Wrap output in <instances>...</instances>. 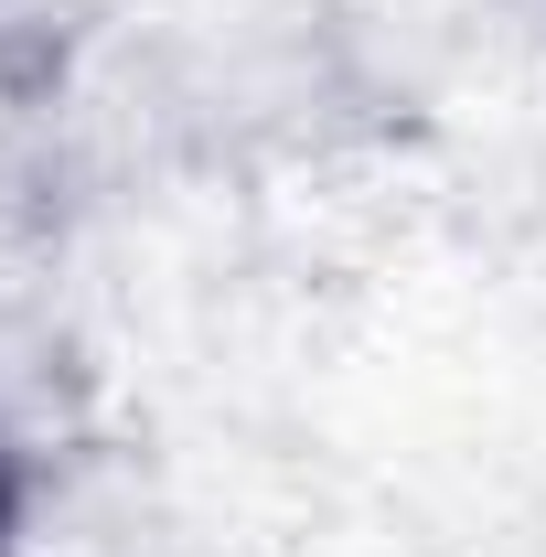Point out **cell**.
<instances>
[{
  "mask_svg": "<svg viewBox=\"0 0 546 557\" xmlns=\"http://www.w3.org/2000/svg\"><path fill=\"white\" fill-rule=\"evenodd\" d=\"M44 65V0H0V75Z\"/></svg>",
  "mask_w": 546,
  "mask_h": 557,
  "instance_id": "obj_1",
  "label": "cell"
},
{
  "mask_svg": "<svg viewBox=\"0 0 546 557\" xmlns=\"http://www.w3.org/2000/svg\"><path fill=\"white\" fill-rule=\"evenodd\" d=\"M11 525H22V450L0 440V547H11Z\"/></svg>",
  "mask_w": 546,
  "mask_h": 557,
  "instance_id": "obj_2",
  "label": "cell"
}]
</instances>
